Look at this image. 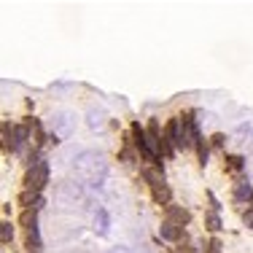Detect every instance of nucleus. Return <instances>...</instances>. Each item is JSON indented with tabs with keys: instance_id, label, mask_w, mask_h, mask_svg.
Masks as SVG:
<instances>
[{
	"instance_id": "5701e85b",
	"label": "nucleus",
	"mask_w": 253,
	"mask_h": 253,
	"mask_svg": "<svg viewBox=\"0 0 253 253\" xmlns=\"http://www.w3.org/2000/svg\"><path fill=\"white\" fill-rule=\"evenodd\" d=\"M172 253H197L194 248H189V245H180V248H175Z\"/></svg>"
},
{
	"instance_id": "4468645a",
	"label": "nucleus",
	"mask_w": 253,
	"mask_h": 253,
	"mask_svg": "<svg viewBox=\"0 0 253 253\" xmlns=\"http://www.w3.org/2000/svg\"><path fill=\"white\" fill-rule=\"evenodd\" d=\"M154 191V202L156 205H165V208H170V189L167 186H156V189H151Z\"/></svg>"
},
{
	"instance_id": "ddd939ff",
	"label": "nucleus",
	"mask_w": 253,
	"mask_h": 253,
	"mask_svg": "<svg viewBox=\"0 0 253 253\" xmlns=\"http://www.w3.org/2000/svg\"><path fill=\"white\" fill-rule=\"evenodd\" d=\"M14 151V126L8 122L3 124V154H11Z\"/></svg>"
},
{
	"instance_id": "a211bd4d",
	"label": "nucleus",
	"mask_w": 253,
	"mask_h": 253,
	"mask_svg": "<svg viewBox=\"0 0 253 253\" xmlns=\"http://www.w3.org/2000/svg\"><path fill=\"white\" fill-rule=\"evenodd\" d=\"M205 226H208L210 232H218V229H221V218H218V213H208V215H205Z\"/></svg>"
},
{
	"instance_id": "1a4fd4ad",
	"label": "nucleus",
	"mask_w": 253,
	"mask_h": 253,
	"mask_svg": "<svg viewBox=\"0 0 253 253\" xmlns=\"http://www.w3.org/2000/svg\"><path fill=\"white\" fill-rule=\"evenodd\" d=\"M159 234H162V240H170V243H178L180 237H183V229L175 226V224H170V221H165L159 229Z\"/></svg>"
},
{
	"instance_id": "20e7f679",
	"label": "nucleus",
	"mask_w": 253,
	"mask_h": 253,
	"mask_svg": "<svg viewBox=\"0 0 253 253\" xmlns=\"http://www.w3.org/2000/svg\"><path fill=\"white\" fill-rule=\"evenodd\" d=\"M162 140H165L167 146L172 148V151H175V148H180V116H175V119H170V122H167Z\"/></svg>"
},
{
	"instance_id": "f3484780",
	"label": "nucleus",
	"mask_w": 253,
	"mask_h": 253,
	"mask_svg": "<svg viewBox=\"0 0 253 253\" xmlns=\"http://www.w3.org/2000/svg\"><path fill=\"white\" fill-rule=\"evenodd\" d=\"M0 240H3V245H11V240H14V226H11V221H3V224H0Z\"/></svg>"
},
{
	"instance_id": "4be33fe9",
	"label": "nucleus",
	"mask_w": 253,
	"mask_h": 253,
	"mask_svg": "<svg viewBox=\"0 0 253 253\" xmlns=\"http://www.w3.org/2000/svg\"><path fill=\"white\" fill-rule=\"evenodd\" d=\"M224 143H226L224 135H213V146H224Z\"/></svg>"
},
{
	"instance_id": "7ed1b4c3",
	"label": "nucleus",
	"mask_w": 253,
	"mask_h": 253,
	"mask_svg": "<svg viewBox=\"0 0 253 253\" xmlns=\"http://www.w3.org/2000/svg\"><path fill=\"white\" fill-rule=\"evenodd\" d=\"M197 137H200V129H197V122L191 113L180 116V148H191L197 146Z\"/></svg>"
},
{
	"instance_id": "f257e3e1",
	"label": "nucleus",
	"mask_w": 253,
	"mask_h": 253,
	"mask_svg": "<svg viewBox=\"0 0 253 253\" xmlns=\"http://www.w3.org/2000/svg\"><path fill=\"white\" fill-rule=\"evenodd\" d=\"M76 175L81 178L84 183H100V178L105 175V159L94 151L81 154L76 162Z\"/></svg>"
},
{
	"instance_id": "6e6552de",
	"label": "nucleus",
	"mask_w": 253,
	"mask_h": 253,
	"mask_svg": "<svg viewBox=\"0 0 253 253\" xmlns=\"http://www.w3.org/2000/svg\"><path fill=\"white\" fill-rule=\"evenodd\" d=\"M19 205H25V208H38V205H43V197L35 189H25L19 194Z\"/></svg>"
},
{
	"instance_id": "dca6fc26",
	"label": "nucleus",
	"mask_w": 253,
	"mask_h": 253,
	"mask_svg": "<svg viewBox=\"0 0 253 253\" xmlns=\"http://www.w3.org/2000/svg\"><path fill=\"white\" fill-rule=\"evenodd\" d=\"M224 162H226V170H232V172H240L245 167V159L243 156H234V154H229Z\"/></svg>"
},
{
	"instance_id": "423d86ee",
	"label": "nucleus",
	"mask_w": 253,
	"mask_h": 253,
	"mask_svg": "<svg viewBox=\"0 0 253 253\" xmlns=\"http://www.w3.org/2000/svg\"><path fill=\"white\" fill-rule=\"evenodd\" d=\"M27 140H30V124H16L14 126V151H22Z\"/></svg>"
},
{
	"instance_id": "6ab92c4d",
	"label": "nucleus",
	"mask_w": 253,
	"mask_h": 253,
	"mask_svg": "<svg viewBox=\"0 0 253 253\" xmlns=\"http://www.w3.org/2000/svg\"><path fill=\"white\" fill-rule=\"evenodd\" d=\"M208 253H221V240H218V237H213V240L208 243Z\"/></svg>"
},
{
	"instance_id": "f03ea898",
	"label": "nucleus",
	"mask_w": 253,
	"mask_h": 253,
	"mask_svg": "<svg viewBox=\"0 0 253 253\" xmlns=\"http://www.w3.org/2000/svg\"><path fill=\"white\" fill-rule=\"evenodd\" d=\"M46 183H49V162L38 159L35 165H30V167H27V172H25V189L41 191Z\"/></svg>"
},
{
	"instance_id": "2eb2a0df",
	"label": "nucleus",
	"mask_w": 253,
	"mask_h": 253,
	"mask_svg": "<svg viewBox=\"0 0 253 253\" xmlns=\"http://www.w3.org/2000/svg\"><path fill=\"white\" fill-rule=\"evenodd\" d=\"M197 156H200V165L205 167V165H208V156H210V148H208V143H205V137L200 135V137H197Z\"/></svg>"
},
{
	"instance_id": "aec40b11",
	"label": "nucleus",
	"mask_w": 253,
	"mask_h": 253,
	"mask_svg": "<svg viewBox=\"0 0 253 253\" xmlns=\"http://www.w3.org/2000/svg\"><path fill=\"white\" fill-rule=\"evenodd\" d=\"M243 221H245V226H248V229H253V208H251V210H245Z\"/></svg>"
},
{
	"instance_id": "412c9836",
	"label": "nucleus",
	"mask_w": 253,
	"mask_h": 253,
	"mask_svg": "<svg viewBox=\"0 0 253 253\" xmlns=\"http://www.w3.org/2000/svg\"><path fill=\"white\" fill-rule=\"evenodd\" d=\"M108 232V218H105V213L100 210V234H105Z\"/></svg>"
},
{
	"instance_id": "0eeeda50",
	"label": "nucleus",
	"mask_w": 253,
	"mask_h": 253,
	"mask_svg": "<svg viewBox=\"0 0 253 253\" xmlns=\"http://www.w3.org/2000/svg\"><path fill=\"white\" fill-rule=\"evenodd\" d=\"M251 200H253V186L248 180L234 183V202H251Z\"/></svg>"
},
{
	"instance_id": "f8f14e48",
	"label": "nucleus",
	"mask_w": 253,
	"mask_h": 253,
	"mask_svg": "<svg viewBox=\"0 0 253 253\" xmlns=\"http://www.w3.org/2000/svg\"><path fill=\"white\" fill-rule=\"evenodd\" d=\"M25 248H27V253H43V243H41V237H38V229H30L27 232Z\"/></svg>"
},
{
	"instance_id": "39448f33",
	"label": "nucleus",
	"mask_w": 253,
	"mask_h": 253,
	"mask_svg": "<svg viewBox=\"0 0 253 253\" xmlns=\"http://www.w3.org/2000/svg\"><path fill=\"white\" fill-rule=\"evenodd\" d=\"M167 221L175 224V226H183V224H189V221H191V215H189V210L178 208V205H170V208H167Z\"/></svg>"
},
{
	"instance_id": "9d476101",
	"label": "nucleus",
	"mask_w": 253,
	"mask_h": 253,
	"mask_svg": "<svg viewBox=\"0 0 253 253\" xmlns=\"http://www.w3.org/2000/svg\"><path fill=\"white\" fill-rule=\"evenodd\" d=\"M143 178L148 180V186L156 189V186H165V172H162V167H148V170H143Z\"/></svg>"
},
{
	"instance_id": "9b49d317",
	"label": "nucleus",
	"mask_w": 253,
	"mask_h": 253,
	"mask_svg": "<svg viewBox=\"0 0 253 253\" xmlns=\"http://www.w3.org/2000/svg\"><path fill=\"white\" fill-rule=\"evenodd\" d=\"M19 221H22V226L27 229H38V208H25L22 210V215H19Z\"/></svg>"
},
{
	"instance_id": "b1692460",
	"label": "nucleus",
	"mask_w": 253,
	"mask_h": 253,
	"mask_svg": "<svg viewBox=\"0 0 253 253\" xmlns=\"http://www.w3.org/2000/svg\"><path fill=\"white\" fill-rule=\"evenodd\" d=\"M251 208H253V200H251Z\"/></svg>"
}]
</instances>
